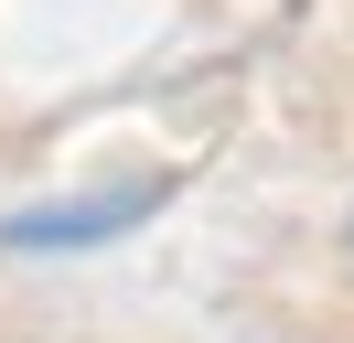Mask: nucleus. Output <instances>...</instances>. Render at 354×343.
Returning <instances> with one entry per match:
<instances>
[{
  "label": "nucleus",
  "instance_id": "1",
  "mask_svg": "<svg viewBox=\"0 0 354 343\" xmlns=\"http://www.w3.org/2000/svg\"><path fill=\"white\" fill-rule=\"evenodd\" d=\"M172 204V172H129V183H97V193H54V204L0 214V247L11 257H65V247H108V236L151 225Z\"/></svg>",
  "mask_w": 354,
  "mask_h": 343
},
{
  "label": "nucleus",
  "instance_id": "2",
  "mask_svg": "<svg viewBox=\"0 0 354 343\" xmlns=\"http://www.w3.org/2000/svg\"><path fill=\"white\" fill-rule=\"evenodd\" d=\"M344 247H354V214H344Z\"/></svg>",
  "mask_w": 354,
  "mask_h": 343
}]
</instances>
